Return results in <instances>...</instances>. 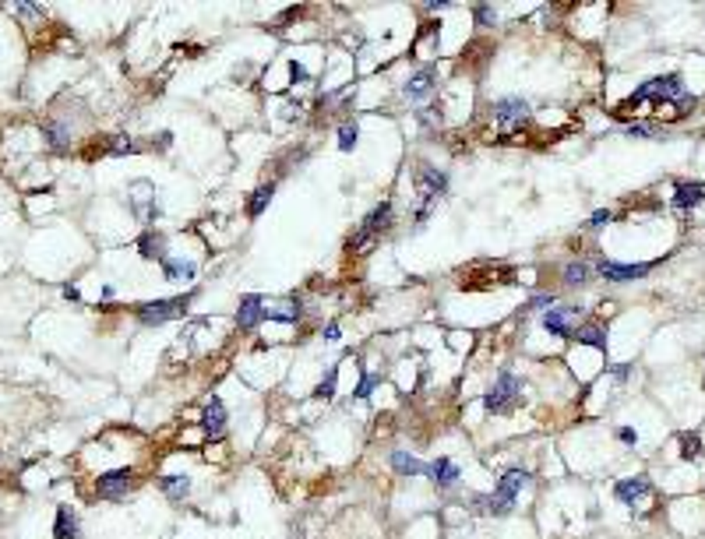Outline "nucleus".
Listing matches in <instances>:
<instances>
[{
    "instance_id": "bb28decb",
    "label": "nucleus",
    "mask_w": 705,
    "mask_h": 539,
    "mask_svg": "<svg viewBox=\"0 0 705 539\" xmlns=\"http://www.w3.org/2000/svg\"><path fill=\"white\" fill-rule=\"evenodd\" d=\"M681 455L684 458H702V437L698 434H681Z\"/></svg>"
},
{
    "instance_id": "6e6552de",
    "label": "nucleus",
    "mask_w": 705,
    "mask_h": 539,
    "mask_svg": "<svg viewBox=\"0 0 705 539\" xmlns=\"http://www.w3.org/2000/svg\"><path fill=\"white\" fill-rule=\"evenodd\" d=\"M131 487H134L131 469H113V472H102V476L95 479V494H99L102 501H120Z\"/></svg>"
},
{
    "instance_id": "4c0bfd02",
    "label": "nucleus",
    "mask_w": 705,
    "mask_h": 539,
    "mask_svg": "<svg viewBox=\"0 0 705 539\" xmlns=\"http://www.w3.org/2000/svg\"><path fill=\"white\" fill-rule=\"evenodd\" d=\"M64 296H68L71 303H81V293H78V286H64Z\"/></svg>"
},
{
    "instance_id": "7ed1b4c3",
    "label": "nucleus",
    "mask_w": 705,
    "mask_h": 539,
    "mask_svg": "<svg viewBox=\"0 0 705 539\" xmlns=\"http://www.w3.org/2000/svg\"><path fill=\"white\" fill-rule=\"evenodd\" d=\"M388 226H392V201H381V204H377V208L367 215V219L360 223V230L349 236V250H356V254L370 250V243L381 236Z\"/></svg>"
},
{
    "instance_id": "20e7f679",
    "label": "nucleus",
    "mask_w": 705,
    "mask_h": 539,
    "mask_svg": "<svg viewBox=\"0 0 705 539\" xmlns=\"http://www.w3.org/2000/svg\"><path fill=\"white\" fill-rule=\"evenodd\" d=\"M416 191L423 198L420 211H416V223H427V215L434 208V201H438L445 191H448V177L441 170H434V166H416Z\"/></svg>"
},
{
    "instance_id": "72a5a7b5",
    "label": "nucleus",
    "mask_w": 705,
    "mask_h": 539,
    "mask_svg": "<svg viewBox=\"0 0 705 539\" xmlns=\"http://www.w3.org/2000/svg\"><path fill=\"white\" fill-rule=\"evenodd\" d=\"M550 303H554V296H532V300H529V310H544V314H547Z\"/></svg>"
},
{
    "instance_id": "a211bd4d",
    "label": "nucleus",
    "mask_w": 705,
    "mask_h": 539,
    "mask_svg": "<svg viewBox=\"0 0 705 539\" xmlns=\"http://www.w3.org/2000/svg\"><path fill=\"white\" fill-rule=\"evenodd\" d=\"M53 539H78V515L71 508H57V522H53Z\"/></svg>"
},
{
    "instance_id": "5701e85b",
    "label": "nucleus",
    "mask_w": 705,
    "mask_h": 539,
    "mask_svg": "<svg viewBox=\"0 0 705 539\" xmlns=\"http://www.w3.org/2000/svg\"><path fill=\"white\" fill-rule=\"evenodd\" d=\"M589 275H592V268H589V261H582V257L564 264V282H568V286H585Z\"/></svg>"
},
{
    "instance_id": "9b49d317",
    "label": "nucleus",
    "mask_w": 705,
    "mask_h": 539,
    "mask_svg": "<svg viewBox=\"0 0 705 539\" xmlns=\"http://www.w3.org/2000/svg\"><path fill=\"white\" fill-rule=\"evenodd\" d=\"M131 208H134V215H138L141 223H152V219H159L155 191H152V184H148V180H138V184H134V191H131Z\"/></svg>"
},
{
    "instance_id": "412c9836",
    "label": "nucleus",
    "mask_w": 705,
    "mask_h": 539,
    "mask_svg": "<svg viewBox=\"0 0 705 539\" xmlns=\"http://www.w3.org/2000/svg\"><path fill=\"white\" fill-rule=\"evenodd\" d=\"M272 194H276V184H261L254 194H251V201H247V215L251 219H258V215L268 208V201H272Z\"/></svg>"
},
{
    "instance_id": "c9c22d12",
    "label": "nucleus",
    "mask_w": 705,
    "mask_h": 539,
    "mask_svg": "<svg viewBox=\"0 0 705 539\" xmlns=\"http://www.w3.org/2000/svg\"><path fill=\"white\" fill-rule=\"evenodd\" d=\"M649 131H653L649 124H631V127H628V134H631V138H649Z\"/></svg>"
},
{
    "instance_id": "e433bc0d",
    "label": "nucleus",
    "mask_w": 705,
    "mask_h": 539,
    "mask_svg": "<svg viewBox=\"0 0 705 539\" xmlns=\"http://www.w3.org/2000/svg\"><path fill=\"white\" fill-rule=\"evenodd\" d=\"M617 437H621V441H628V444H635V441H638L631 426H621V430H617Z\"/></svg>"
},
{
    "instance_id": "aec40b11",
    "label": "nucleus",
    "mask_w": 705,
    "mask_h": 539,
    "mask_svg": "<svg viewBox=\"0 0 705 539\" xmlns=\"http://www.w3.org/2000/svg\"><path fill=\"white\" fill-rule=\"evenodd\" d=\"M138 250H141V257H148V261H166V247H162V236H159V233H145V236L138 240Z\"/></svg>"
},
{
    "instance_id": "39448f33",
    "label": "nucleus",
    "mask_w": 705,
    "mask_h": 539,
    "mask_svg": "<svg viewBox=\"0 0 705 539\" xmlns=\"http://www.w3.org/2000/svg\"><path fill=\"white\" fill-rule=\"evenodd\" d=\"M518 399H522V381L512 373V370H505L498 381H494V388L486 392V399H483V409L486 412H508V409H515L518 405Z\"/></svg>"
},
{
    "instance_id": "dca6fc26",
    "label": "nucleus",
    "mask_w": 705,
    "mask_h": 539,
    "mask_svg": "<svg viewBox=\"0 0 705 539\" xmlns=\"http://www.w3.org/2000/svg\"><path fill=\"white\" fill-rule=\"evenodd\" d=\"M702 201H705V184H698V180L681 184L677 194H674V208H677V211H688V208H695V204H702Z\"/></svg>"
},
{
    "instance_id": "393cba45",
    "label": "nucleus",
    "mask_w": 705,
    "mask_h": 539,
    "mask_svg": "<svg viewBox=\"0 0 705 539\" xmlns=\"http://www.w3.org/2000/svg\"><path fill=\"white\" fill-rule=\"evenodd\" d=\"M162 272H166V279H194L198 264L194 261H173V257H166V261H162Z\"/></svg>"
},
{
    "instance_id": "2eb2a0df",
    "label": "nucleus",
    "mask_w": 705,
    "mask_h": 539,
    "mask_svg": "<svg viewBox=\"0 0 705 539\" xmlns=\"http://www.w3.org/2000/svg\"><path fill=\"white\" fill-rule=\"evenodd\" d=\"M427 476L438 483L441 490H448V487H455V483H459V465L452 458H438V462L427 465Z\"/></svg>"
},
{
    "instance_id": "c756f323",
    "label": "nucleus",
    "mask_w": 705,
    "mask_h": 539,
    "mask_svg": "<svg viewBox=\"0 0 705 539\" xmlns=\"http://www.w3.org/2000/svg\"><path fill=\"white\" fill-rule=\"evenodd\" d=\"M377 385H381V373H363V381H360V388H356V399H367Z\"/></svg>"
},
{
    "instance_id": "1a4fd4ad",
    "label": "nucleus",
    "mask_w": 705,
    "mask_h": 539,
    "mask_svg": "<svg viewBox=\"0 0 705 539\" xmlns=\"http://www.w3.org/2000/svg\"><path fill=\"white\" fill-rule=\"evenodd\" d=\"M578 317H582V307H550L544 314V328L550 335H575L578 332Z\"/></svg>"
},
{
    "instance_id": "7c9ffc66",
    "label": "nucleus",
    "mask_w": 705,
    "mask_h": 539,
    "mask_svg": "<svg viewBox=\"0 0 705 539\" xmlns=\"http://www.w3.org/2000/svg\"><path fill=\"white\" fill-rule=\"evenodd\" d=\"M614 219V211L610 208H600V211H592V219H589V230H603L607 223Z\"/></svg>"
},
{
    "instance_id": "a878e982",
    "label": "nucleus",
    "mask_w": 705,
    "mask_h": 539,
    "mask_svg": "<svg viewBox=\"0 0 705 539\" xmlns=\"http://www.w3.org/2000/svg\"><path fill=\"white\" fill-rule=\"evenodd\" d=\"M159 487L170 494V501H184V494L191 490V479H187V476H162Z\"/></svg>"
},
{
    "instance_id": "f3484780",
    "label": "nucleus",
    "mask_w": 705,
    "mask_h": 539,
    "mask_svg": "<svg viewBox=\"0 0 705 539\" xmlns=\"http://www.w3.org/2000/svg\"><path fill=\"white\" fill-rule=\"evenodd\" d=\"M434 85H438V78H434V71L427 67V71H416V74L402 85V92H406V99H423V95L434 92Z\"/></svg>"
},
{
    "instance_id": "9d476101",
    "label": "nucleus",
    "mask_w": 705,
    "mask_h": 539,
    "mask_svg": "<svg viewBox=\"0 0 705 539\" xmlns=\"http://www.w3.org/2000/svg\"><path fill=\"white\" fill-rule=\"evenodd\" d=\"M494 120L505 131H515L529 120V102L525 99H498L494 102Z\"/></svg>"
},
{
    "instance_id": "f704fd0d",
    "label": "nucleus",
    "mask_w": 705,
    "mask_h": 539,
    "mask_svg": "<svg viewBox=\"0 0 705 539\" xmlns=\"http://www.w3.org/2000/svg\"><path fill=\"white\" fill-rule=\"evenodd\" d=\"M290 78H293V81H310V74H307V67H303V64H296V61H293V64H290Z\"/></svg>"
},
{
    "instance_id": "4be33fe9",
    "label": "nucleus",
    "mask_w": 705,
    "mask_h": 539,
    "mask_svg": "<svg viewBox=\"0 0 705 539\" xmlns=\"http://www.w3.org/2000/svg\"><path fill=\"white\" fill-rule=\"evenodd\" d=\"M575 339H578L582 346H596V349H607V328H603V325H582V328L575 332Z\"/></svg>"
},
{
    "instance_id": "0eeeda50",
    "label": "nucleus",
    "mask_w": 705,
    "mask_h": 539,
    "mask_svg": "<svg viewBox=\"0 0 705 539\" xmlns=\"http://www.w3.org/2000/svg\"><path fill=\"white\" fill-rule=\"evenodd\" d=\"M596 268H600V275L607 282H635V279H645L649 272L656 268V261H642V264H621V261H607L600 257L596 261Z\"/></svg>"
},
{
    "instance_id": "423d86ee",
    "label": "nucleus",
    "mask_w": 705,
    "mask_h": 539,
    "mask_svg": "<svg viewBox=\"0 0 705 539\" xmlns=\"http://www.w3.org/2000/svg\"><path fill=\"white\" fill-rule=\"evenodd\" d=\"M191 296H173V300H152L138 307V321L141 325H162V321H173L180 314H187Z\"/></svg>"
},
{
    "instance_id": "f03ea898",
    "label": "nucleus",
    "mask_w": 705,
    "mask_h": 539,
    "mask_svg": "<svg viewBox=\"0 0 705 539\" xmlns=\"http://www.w3.org/2000/svg\"><path fill=\"white\" fill-rule=\"evenodd\" d=\"M681 95H684V81L677 74H667V78H653V81H645L642 88H635L621 106H638L645 99H653L656 106H663V102H677Z\"/></svg>"
},
{
    "instance_id": "2f4dec72",
    "label": "nucleus",
    "mask_w": 705,
    "mask_h": 539,
    "mask_svg": "<svg viewBox=\"0 0 705 539\" xmlns=\"http://www.w3.org/2000/svg\"><path fill=\"white\" fill-rule=\"evenodd\" d=\"M473 15H476V22H480V25H494V8L476 4V8H473Z\"/></svg>"
},
{
    "instance_id": "4468645a",
    "label": "nucleus",
    "mask_w": 705,
    "mask_h": 539,
    "mask_svg": "<svg viewBox=\"0 0 705 539\" xmlns=\"http://www.w3.org/2000/svg\"><path fill=\"white\" fill-rule=\"evenodd\" d=\"M201 426H205V434H208V437H223V434H226V409H223L219 399H212V402L205 405V412H201Z\"/></svg>"
},
{
    "instance_id": "6ab92c4d",
    "label": "nucleus",
    "mask_w": 705,
    "mask_h": 539,
    "mask_svg": "<svg viewBox=\"0 0 705 539\" xmlns=\"http://www.w3.org/2000/svg\"><path fill=\"white\" fill-rule=\"evenodd\" d=\"M42 134H46V145H49L53 152H64V148L71 145V134H68V127H64V124H57V120H49V124L42 127Z\"/></svg>"
},
{
    "instance_id": "f257e3e1",
    "label": "nucleus",
    "mask_w": 705,
    "mask_h": 539,
    "mask_svg": "<svg viewBox=\"0 0 705 539\" xmlns=\"http://www.w3.org/2000/svg\"><path fill=\"white\" fill-rule=\"evenodd\" d=\"M529 479H532L529 472H522V469H508V472L498 479V487H494L491 497H473V508L491 511V515H508V511L515 508V501H518V494H522V487H525Z\"/></svg>"
},
{
    "instance_id": "cd10ccee",
    "label": "nucleus",
    "mask_w": 705,
    "mask_h": 539,
    "mask_svg": "<svg viewBox=\"0 0 705 539\" xmlns=\"http://www.w3.org/2000/svg\"><path fill=\"white\" fill-rule=\"evenodd\" d=\"M356 138H360V127H356V124H342V127H339V148H342V152H353V148H356Z\"/></svg>"
},
{
    "instance_id": "473e14b6",
    "label": "nucleus",
    "mask_w": 705,
    "mask_h": 539,
    "mask_svg": "<svg viewBox=\"0 0 705 539\" xmlns=\"http://www.w3.org/2000/svg\"><path fill=\"white\" fill-rule=\"evenodd\" d=\"M110 152H117V155H124V152H138V145H134V141H131V138H117V141H113V148H110Z\"/></svg>"
},
{
    "instance_id": "c85d7f7f",
    "label": "nucleus",
    "mask_w": 705,
    "mask_h": 539,
    "mask_svg": "<svg viewBox=\"0 0 705 539\" xmlns=\"http://www.w3.org/2000/svg\"><path fill=\"white\" fill-rule=\"evenodd\" d=\"M335 381H339V370L332 367L328 373H324V381L317 385V392H314V395H317V399H332V395H335Z\"/></svg>"
},
{
    "instance_id": "b1692460",
    "label": "nucleus",
    "mask_w": 705,
    "mask_h": 539,
    "mask_svg": "<svg viewBox=\"0 0 705 539\" xmlns=\"http://www.w3.org/2000/svg\"><path fill=\"white\" fill-rule=\"evenodd\" d=\"M392 469L402 472V476H420V472H427V465H423L420 458L406 455V451H395V455H392Z\"/></svg>"
},
{
    "instance_id": "f8f14e48",
    "label": "nucleus",
    "mask_w": 705,
    "mask_h": 539,
    "mask_svg": "<svg viewBox=\"0 0 705 539\" xmlns=\"http://www.w3.org/2000/svg\"><path fill=\"white\" fill-rule=\"evenodd\" d=\"M264 300L258 296V293H247V296H240V307H237V325L244 328V332H251V328H258L261 321H264Z\"/></svg>"
},
{
    "instance_id": "ddd939ff",
    "label": "nucleus",
    "mask_w": 705,
    "mask_h": 539,
    "mask_svg": "<svg viewBox=\"0 0 705 539\" xmlns=\"http://www.w3.org/2000/svg\"><path fill=\"white\" fill-rule=\"evenodd\" d=\"M614 497L628 508H635L638 501L649 497V479L645 476H631V479H617V487H614Z\"/></svg>"
}]
</instances>
